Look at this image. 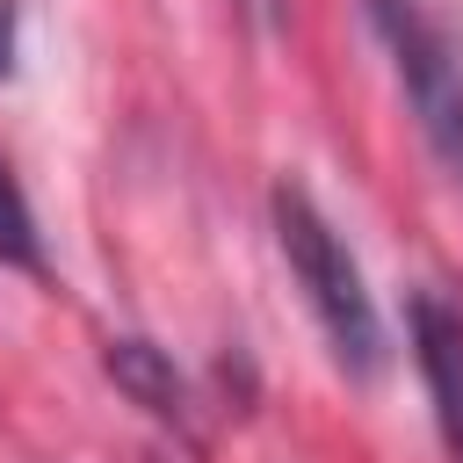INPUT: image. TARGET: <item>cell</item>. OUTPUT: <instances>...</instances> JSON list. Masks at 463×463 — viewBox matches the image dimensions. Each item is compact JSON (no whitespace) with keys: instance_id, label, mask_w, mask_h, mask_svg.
<instances>
[{"instance_id":"cell-1","label":"cell","mask_w":463,"mask_h":463,"mask_svg":"<svg viewBox=\"0 0 463 463\" xmlns=\"http://www.w3.org/2000/svg\"><path fill=\"white\" fill-rule=\"evenodd\" d=\"M268 217H275V246H282L289 275L304 282V304H311L333 362L347 376H376V362H383V318H376V297L362 282V260L333 232V217L311 203L304 181H275Z\"/></svg>"},{"instance_id":"cell-2","label":"cell","mask_w":463,"mask_h":463,"mask_svg":"<svg viewBox=\"0 0 463 463\" xmlns=\"http://www.w3.org/2000/svg\"><path fill=\"white\" fill-rule=\"evenodd\" d=\"M362 7H369V29H376L405 101H412L420 137L463 188V36L427 0H362Z\"/></svg>"},{"instance_id":"cell-3","label":"cell","mask_w":463,"mask_h":463,"mask_svg":"<svg viewBox=\"0 0 463 463\" xmlns=\"http://www.w3.org/2000/svg\"><path fill=\"white\" fill-rule=\"evenodd\" d=\"M405 333H412V362L427 376V398H434V420H441V441L456 449L463 463V311L434 289H420L405 304Z\"/></svg>"},{"instance_id":"cell-4","label":"cell","mask_w":463,"mask_h":463,"mask_svg":"<svg viewBox=\"0 0 463 463\" xmlns=\"http://www.w3.org/2000/svg\"><path fill=\"white\" fill-rule=\"evenodd\" d=\"M101 369H109V383H116L130 405H145V412H152V420H166L174 434H188V427H195L188 376L174 369V354H166L159 340L123 333V340H109V347H101Z\"/></svg>"},{"instance_id":"cell-5","label":"cell","mask_w":463,"mask_h":463,"mask_svg":"<svg viewBox=\"0 0 463 463\" xmlns=\"http://www.w3.org/2000/svg\"><path fill=\"white\" fill-rule=\"evenodd\" d=\"M0 260L7 268H43V239H36V210L22 195V181L0 159Z\"/></svg>"},{"instance_id":"cell-6","label":"cell","mask_w":463,"mask_h":463,"mask_svg":"<svg viewBox=\"0 0 463 463\" xmlns=\"http://www.w3.org/2000/svg\"><path fill=\"white\" fill-rule=\"evenodd\" d=\"M14 72V0H0V80Z\"/></svg>"},{"instance_id":"cell-7","label":"cell","mask_w":463,"mask_h":463,"mask_svg":"<svg viewBox=\"0 0 463 463\" xmlns=\"http://www.w3.org/2000/svg\"><path fill=\"white\" fill-rule=\"evenodd\" d=\"M239 7H246L260 29H275V22H282V0H239Z\"/></svg>"}]
</instances>
